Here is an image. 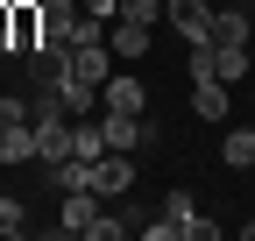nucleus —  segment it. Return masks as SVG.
<instances>
[{"label":"nucleus","instance_id":"1","mask_svg":"<svg viewBox=\"0 0 255 241\" xmlns=\"http://www.w3.org/2000/svg\"><path fill=\"white\" fill-rule=\"evenodd\" d=\"M21 64H28V85H36V93H57V85L71 78V43H36Z\"/></svg>","mask_w":255,"mask_h":241},{"label":"nucleus","instance_id":"2","mask_svg":"<svg viewBox=\"0 0 255 241\" xmlns=\"http://www.w3.org/2000/svg\"><path fill=\"white\" fill-rule=\"evenodd\" d=\"M191 213H199V206H191V192H170V199H163V206H156V213H149V220H142L135 234H142V241H177Z\"/></svg>","mask_w":255,"mask_h":241},{"label":"nucleus","instance_id":"3","mask_svg":"<svg viewBox=\"0 0 255 241\" xmlns=\"http://www.w3.org/2000/svg\"><path fill=\"white\" fill-rule=\"evenodd\" d=\"M163 21L177 28L184 43H213V0H170V7H163Z\"/></svg>","mask_w":255,"mask_h":241},{"label":"nucleus","instance_id":"4","mask_svg":"<svg viewBox=\"0 0 255 241\" xmlns=\"http://www.w3.org/2000/svg\"><path fill=\"white\" fill-rule=\"evenodd\" d=\"M92 192H100V199H128V192H135V163H128L121 149H107V156L92 163Z\"/></svg>","mask_w":255,"mask_h":241},{"label":"nucleus","instance_id":"5","mask_svg":"<svg viewBox=\"0 0 255 241\" xmlns=\"http://www.w3.org/2000/svg\"><path fill=\"white\" fill-rule=\"evenodd\" d=\"M92 227H100V192H64L57 234H92Z\"/></svg>","mask_w":255,"mask_h":241},{"label":"nucleus","instance_id":"6","mask_svg":"<svg viewBox=\"0 0 255 241\" xmlns=\"http://www.w3.org/2000/svg\"><path fill=\"white\" fill-rule=\"evenodd\" d=\"M100 107H114V114H142L149 93H142V78H135V71H114V78L100 85Z\"/></svg>","mask_w":255,"mask_h":241},{"label":"nucleus","instance_id":"7","mask_svg":"<svg viewBox=\"0 0 255 241\" xmlns=\"http://www.w3.org/2000/svg\"><path fill=\"white\" fill-rule=\"evenodd\" d=\"M43 177L57 185V199L64 192H92V163L85 156H57V163H43Z\"/></svg>","mask_w":255,"mask_h":241},{"label":"nucleus","instance_id":"8","mask_svg":"<svg viewBox=\"0 0 255 241\" xmlns=\"http://www.w3.org/2000/svg\"><path fill=\"white\" fill-rule=\"evenodd\" d=\"M149 36H156V28H142V21H114V28H107V43H114V57H121V64L149 57Z\"/></svg>","mask_w":255,"mask_h":241},{"label":"nucleus","instance_id":"9","mask_svg":"<svg viewBox=\"0 0 255 241\" xmlns=\"http://www.w3.org/2000/svg\"><path fill=\"white\" fill-rule=\"evenodd\" d=\"M248 36H255V28H248L241 7H213V43L220 50H248Z\"/></svg>","mask_w":255,"mask_h":241},{"label":"nucleus","instance_id":"10","mask_svg":"<svg viewBox=\"0 0 255 241\" xmlns=\"http://www.w3.org/2000/svg\"><path fill=\"white\" fill-rule=\"evenodd\" d=\"M191 114H199V120H227L234 107H227V85H220V78H199V85H191Z\"/></svg>","mask_w":255,"mask_h":241},{"label":"nucleus","instance_id":"11","mask_svg":"<svg viewBox=\"0 0 255 241\" xmlns=\"http://www.w3.org/2000/svg\"><path fill=\"white\" fill-rule=\"evenodd\" d=\"M78 21H85V14L71 7V0H43V43H71Z\"/></svg>","mask_w":255,"mask_h":241},{"label":"nucleus","instance_id":"12","mask_svg":"<svg viewBox=\"0 0 255 241\" xmlns=\"http://www.w3.org/2000/svg\"><path fill=\"white\" fill-rule=\"evenodd\" d=\"M248 64H255V50H220V43H213V78H220V85H241Z\"/></svg>","mask_w":255,"mask_h":241},{"label":"nucleus","instance_id":"13","mask_svg":"<svg viewBox=\"0 0 255 241\" xmlns=\"http://www.w3.org/2000/svg\"><path fill=\"white\" fill-rule=\"evenodd\" d=\"M220 163L255 170V128H227V142H220Z\"/></svg>","mask_w":255,"mask_h":241},{"label":"nucleus","instance_id":"14","mask_svg":"<svg viewBox=\"0 0 255 241\" xmlns=\"http://www.w3.org/2000/svg\"><path fill=\"white\" fill-rule=\"evenodd\" d=\"M57 100L71 107V114H100V85H85V78H64V85H57Z\"/></svg>","mask_w":255,"mask_h":241},{"label":"nucleus","instance_id":"15","mask_svg":"<svg viewBox=\"0 0 255 241\" xmlns=\"http://www.w3.org/2000/svg\"><path fill=\"white\" fill-rule=\"evenodd\" d=\"M0 234H28V206L14 192H0Z\"/></svg>","mask_w":255,"mask_h":241},{"label":"nucleus","instance_id":"16","mask_svg":"<svg viewBox=\"0 0 255 241\" xmlns=\"http://www.w3.org/2000/svg\"><path fill=\"white\" fill-rule=\"evenodd\" d=\"M7 120H36V100H14V93H0V128Z\"/></svg>","mask_w":255,"mask_h":241},{"label":"nucleus","instance_id":"17","mask_svg":"<svg viewBox=\"0 0 255 241\" xmlns=\"http://www.w3.org/2000/svg\"><path fill=\"white\" fill-rule=\"evenodd\" d=\"M184 241H220V220H199V213H191L184 220Z\"/></svg>","mask_w":255,"mask_h":241},{"label":"nucleus","instance_id":"18","mask_svg":"<svg viewBox=\"0 0 255 241\" xmlns=\"http://www.w3.org/2000/svg\"><path fill=\"white\" fill-rule=\"evenodd\" d=\"M128 220H135V213H121V220H107V213H100V227H92V241H114V234H128Z\"/></svg>","mask_w":255,"mask_h":241},{"label":"nucleus","instance_id":"19","mask_svg":"<svg viewBox=\"0 0 255 241\" xmlns=\"http://www.w3.org/2000/svg\"><path fill=\"white\" fill-rule=\"evenodd\" d=\"M248 50H255V36H248Z\"/></svg>","mask_w":255,"mask_h":241},{"label":"nucleus","instance_id":"20","mask_svg":"<svg viewBox=\"0 0 255 241\" xmlns=\"http://www.w3.org/2000/svg\"><path fill=\"white\" fill-rule=\"evenodd\" d=\"M0 192H7V185H0Z\"/></svg>","mask_w":255,"mask_h":241}]
</instances>
